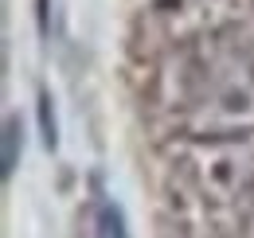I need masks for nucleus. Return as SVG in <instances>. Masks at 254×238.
Listing matches in <instances>:
<instances>
[{
  "label": "nucleus",
  "instance_id": "nucleus-1",
  "mask_svg": "<svg viewBox=\"0 0 254 238\" xmlns=\"http://www.w3.org/2000/svg\"><path fill=\"white\" fill-rule=\"evenodd\" d=\"M160 176L164 183L188 187L195 195L247 207L254 199V137H160Z\"/></svg>",
  "mask_w": 254,
  "mask_h": 238
},
{
  "label": "nucleus",
  "instance_id": "nucleus-8",
  "mask_svg": "<svg viewBox=\"0 0 254 238\" xmlns=\"http://www.w3.org/2000/svg\"><path fill=\"white\" fill-rule=\"evenodd\" d=\"M251 223H254V199H251Z\"/></svg>",
  "mask_w": 254,
  "mask_h": 238
},
{
  "label": "nucleus",
  "instance_id": "nucleus-2",
  "mask_svg": "<svg viewBox=\"0 0 254 238\" xmlns=\"http://www.w3.org/2000/svg\"><path fill=\"white\" fill-rule=\"evenodd\" d=\"M251 20L254 0H133L129 43H133V51H141L153 62L168 51L247 28Z\"/></svg>",
  "mask_w": 254,
  "mask_h": 238
},
{
  "label": "nucleus",
  "instance_id": "nucleus-3",
  "mask_svg": "<svg viewBox=\"0 0 254 238\" xmlns=\"http://www.w3.org/2000/svg\"><path fill=\"white\" fill-rule=\"evenodd\" d=\"M164 137H254V70L160 118Z\"/></svg>",
  "mask_w": 254,
  "mask_h": 238
},
{
  "label": "nucleus",
  "instance_id": "nucleus-7",
  "mask_svg": "<svg viewBox=\"0 0 254 238\" xmlns=\"http://www.w3.org/2000/svg\"><path fill=\"white\" fill-rule=\"evenodd\" d=\"M35 28L39 39H51V0H35Z\"/></svg>",
  "mask_w": 254,
  "mask_h": 238
},
{
  "label": "nucleus",
  "instance_id": "nucleus-4",
  "mask_svg": "<svg viewBox=\"0 0 254 238\" xmlns=\"http://www.w3.org/2000/svg\"><path fill=\"white\" fill-rule=\"evenodd\" d=\"M90 187H94V199H90V223H94V235L98 238H133V235H129V223H126V211L114 203V195H106L102 179H94Z\"/></svg>",
  "mask_w": 254,
  "mask_h": 238
},
{
  "label": "nucleus",
  "instance_id": "nucleus-6",
  "mask_svg": "<svg viewBox=\"0 0 254 238\" xmlns=\"http://www.w3.org/2000/svg\"><path fill=\"white\" fill-rule=\"evenodd\" d=\"M35 121H39V141H43V149L55 152L59 149V114H55V98H51L47 86L35 90Z\"/></svg>",
  "mask_w": 254,
  "mask_h": 238
},
{
  "label": "nucleus",
  "instance_id": "nucleus-5",
  "mask_svg": "<svg viewBox=\"0 0 254 238\" xmlns=\"http://www.w3.org/2000/svg\"><path fill=\"white\" fill-rule=\"evenodd\" d=\"M20 156H24V125H20L16 114H8L4 129H0V176H4V183L16 176Z\"/></svg>",
  "mask_w": 254,
  "mask_h": 238
}]
</instances>
